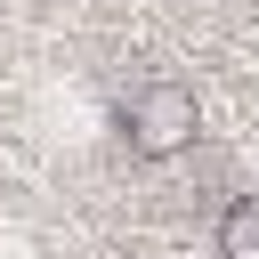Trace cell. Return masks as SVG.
Masks as SVG:
<instances>
[{"label": "cell", "instance_id": "cell-1", "mask_svg": "<svg viewBox=\"0 0 259 259\" xmlns=\"http://www.w3.org/2000/svg\"><path fill=\"white\" fill-rule=\"evenodd\" d=\"M121 121H130V146H138L146 162H162V154H178V146L194 138L202 105H194V89H186V81H146V89L121 105Z\"/></svg>", "mask_w": 259, "mask_h": 259}, {"label": "cell", "instance_id": "cell-2", "mask_svg": "<svg viewBox=\"0 0 259 259\" xmlns=\"http://www.w3.org/2000/svg\"><path fill=\"white\" fill-rule=\"evenodd\" d=\"M219 259H259V194H235L219 219Z\"/></svg>", "mask_w": 259, "mask_h": 259}]
</instances>
